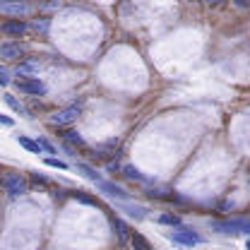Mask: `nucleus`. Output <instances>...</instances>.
<instances>
[{
  "label": "nucleus",
  "instance_id": "obj_1",
  "mask_svg": "<svg viewBox=\"0 0 250 250\" xmlns=\"http://www.w3.org/2000/svg\"><path fill=\"white\" fill-rule=\"evenodd\" d=\"M212 231H217V233H248L250 236V219H217V221H212Z\"/></svg>",
  "mask_w": 250,
  "mask_h": 250
},
{
  "label": "nucleus",
  "instance_id": "obj_2",
  "mask_svg": "<svg viewBox=\"0 0 250 250\" xmlns=\"http://www.w3.org/2000/svg\"><path fill=\"white\" fill-rule=\"evenodd\" d=\"M0 186L5 188V192H10L12 197H15V195H24V192H27V181H24L20 173H5V176H2V181H0Z\"/></svg>",
  "mask_w": 250,
  "mask_h": 250
},
{
  "label": "nucleus",
  "instance_id": "obj_3",
  "mask_svg": "<svg viewBox=\"0 0 250 250\" xmlns=\"http://www.w3.org/2000/svg\"><path fill=\"white\" fill-rule=\"evenodd\" d=\"M168 238H171L176 246H186V248H192V246L202 243V238H200L192 229H178V231H171Z\"/></svg>",
  "mask_w": 250,
  "mask_h": 250
},
{
  "label": "nucleus",
  "instance_id": "obj_4",
  "mask_svg": "<svg viewBox=\"0 0 250 250\" xmlns=\"http://www.w3.org/2000/svg\"><path fill=\"white\" fill-rule=\"evenodd\" d=\"M77 118H80V104L67 106V108H62V111H58V113H53V116H51V123L62 127V125H72Z\"/></svg>",
  "mask_w": 250,
  "mask_h": 250
},
{
  "label": "nucleus",
  "instance_id": "obj_5",
  "mask_svg": "<svg viewBox=\"0 0 250 250\" xmlns=\"http://www.w3.org/2000/svg\"><path fill=\"white\" fill-rule=\"evenodd\" d=\"M15 87L24 94H36V96H43L46 94V84L39 77H22V80L15 82Z\"/></svg>",
  "mask_w": 250,
  "mask_h": 250
},
{
  "label": "nucleus",
  "instance_id": "obj_6",
  "mask_svg": "<svg viewBox=\"0 0 250 250\" xmlns=\"http://www.w3.org/2000/svg\"><path fill=\"white\" fill-rule=\"evenodd\" d=\"M0 31H2L5 36H24L27 24H24L22 20H7V22H2Z\"/></svg>",
  "mask_w": 250,
  "mask_h": 250
},
{
  "label": "nucleus",
  "instance_id": "obj_7",
  "mask_svg": "<svg viewBox=\"0 0 250 250\" xmlns=\"http://www.w3.org/2000/svg\"><path fill=\"white\" fill-rule=\"evenodd\" d=\"M0 58H5V61H20L22 58V46L20 43H12V41L2 43L0 46Z\"/></svg>",
  "mask_w": 250,
  "mask_h": 250
},
{
  "label": "nucleus",
  "instance_id": "obj_8",
  "mask_svg": "<svg viewBox=\"0 0 250 250\" xmlns=\"http://www.w3.org/2000/svg\"><path fill=\"white\" fill-rule=\"evenodd\" d=\"M31 7L27 2H0V12H5V15H15V17H20V15H24V12H29Z\"/></svg>",
  "mask_w": 250,
  "mask_h": 250
},
{
  "label": "nucleus",
  "instance_id": "obj_9",
  "mask_svg": "<svg viewBox=\"0 0 250 250\" xmlns=\"http://www.w3.org/2000/svg\"><path fill=\"white\" fill-rule=\"evenodd\" d=\"M101 192H106L108 197H118V200H127V192H125L123 188H118L116 183H108V181H101V183H96Z\"/></svg>",
  "mask_w": 250,
  "mask_h": 250
},
{
  "label": "nucleus",
  "instance_id": "obj_10",
  "mask_svg": "<svg viewBox=\"0 0 250 250\" xmlns=\"http://www.w3.org/2000/svg\"><path fill=\"white\" fill-rule=\"evenodd\" d=\"M29 29L34 34H48L51 29V17H46V15H41V17H36V20H31Z\"/></svg>",
  "mask_w": 250,
  "mask_h": 250
},
{
  "label": "nucleus",
  "instance_id": "obj_11",
  "mask_svg": "<svg viewBox=\"0 0 250 250\" xmlns=\"http://www.w3.org/2000/svg\"><path fill=\"white\" fill-rule=\"evenodd\" d=\"M111 226H113V233L118 236V241L121 243H125L132 233H130V229L125 226V221H121V219H111Z\"/></svg>",
  "mask_w": 250,
  "mask_h": 250
},
{
  "label": "nucleus",
  "instance_id": "obj_12",
  "mask_svg": "<svg viewBox=\"0 0 250 250\" xmlns=\"http://www.w3.org/2000/svg\"><path fill=\"white\" fill-rule=\"evenodd\" d=\"M34 72H39V62L36 61H24L17 65V75L20 77H27V75H34Z\"/></svg>",
  "mask_w": 250,
  "mask_h": 250
},
{
  "label": "nucleus",
  "instance_id": "obj_13",
  "mask_svg": "<svg viewBox=\"0 0 250 250\" xmlns=\"http://www.w3.org/2000/svg\"><path fill=\"white\" fill-rule=\"evenodd\" d=\"M130 243H132V248H135V250H152L149 241H147V238H145L142 233H137V231H135V233L130 236Z\"/></svg>",
  "mask_w": 250,
  "mask_h": 250
},
{
  "label": "nucleus",
  "instance_id": "obj_14",
  "mask_svg": "<svg viewBox=\"0 0 250 250\" xmlns=\"http://www.w3.org/2000/svg\"><path fill=\"white\" fill-rule=\"evenodd\" d=\"M17 142L27 149V152H34V154H41V147H39V142L36 140H29V137H24V135H17Z\"/></svg>",
  "mask_w": 250,
  "mask_h": 250
},
{
  "label": "nucleus",
  "instance_id": "obj_15",
  "mask_svg": "<svg viewBox=\"0 0 250 250\" xmlns=\"http://www.w3.org/2000/svg\"><path fill=\"white\" fill-rule=\"evenodd\" d=\"M77 171L84 176V178H89V181H94V183H101V178H99V173L94 171L92 166H87V164H77Z\"/></svg>",
  "mask_w": 250,
  "mask_h": 250
},
{
  "label": "nucleus",
  "instance_id": "obj_16",
  "mask_svg": "<svg viewBox=\"0 0 250 250\" xmlns=\"http://www.w3.org/2000/svg\"><path fill=\"white\" fill-rule=\"evenodd\" d=\"M70 197H75V200L82 202V205H92V207H96V200H94L92 195H87L84 190H75V192H70Z\"/></svg>",
  "mask_w": 250,
  "mask_h": 250
},
{
  "label": "nucleus",
  "instance_id": "obj_17",
  "mask_svg": "<svg viewBox=\"0 0 250 250\" xmlns=\"http://www.w3.org/2000/svg\"><path fill=\"white\" fill-rule=\"evenodd\" d=\"M62 140H65V142H72V145H77V147H84L82 135L75 132V130H65V132H62Z\"/></svg>",
  "mask_w": 250,
  "mask_h": 250
},
{
  "label": "nucleus",
  "instance_id": "obj_18",
  "mask_svg": "<svg viewBox=\"0 0 250 250\" xmlns=\"http://www.w3.org/2000/svg\"><path fill=\"white\" fill-rule=\"evenodd\" d=\"M123 209L130 214V217H135V219H145L147 217V209H145V207H140V205H123Z\"/></svg>",
  "mask_w": 250,
  "mask_h": 250
},
{
  "label": "nucleus",
  "instance_id": "obj_19",
  "mask_svg": "<svg viewBox=\"0 0 250 250\" xmlns=\"http://www.w3.org/2000/svg\"><path fill=\"white\" fill-rule=\"evenodd\" d=\"M5 101H7V106H10L15 113H20V116H24V113H27V108H24V106H22V104H20V101H17L12 94H5Z\"/></svg>",
  "mask_w": 250,
  "mask_h": 250
},
{
  "label": "nucleus",
  "instance_id": "obj_20",
  "mask_svg": "<svg viewBox=\"0 0 250 250\" xmlns=\"http://www.w3.org/2000/svg\"><path fill=\"white\" fill-rule=\"evenodd\" d=\"M123 176L125 178H130V181H147L135 166H123Z\"/></svg>",
  "mask_w": 250,
  "mask_h": 250
},
{
  "label": "nucleus",
  "instance_id": "obj_21",
  "mask_svg": "<svg viewBox=\"0 0 250 250\" xmlns=\"http://www.w3.org/2000/svg\"><path fill=\"white\" fill-rule=\"evenodd\" d=\"M159 221L166 224V226H178V224H181V217H178V214H161Z\"/></svg>",
  "mask_w": 250,
  "mask_h": 250
},
{
  "label": "nucleus",
  "instance_id": "obj_22",
  "mask_svg": "<svg viewBox=\"0 0 250 250\" xmlns=\"http://www.w3.org/2000/svg\"><path fill=\"white\" fill-rule=\"evenodd\" d=\"M46 166H53V168H67V164H65V161L53 159V156H48V159H46Z\"/></svg>",
  "mask_w": 250,
  "mask_h": 250
},
{
  "label": "nucleus",
  "instance_id": "obj_23",
  "mask_svg": "<svg viewBox=\"0 0 250 250\" xmlns=\"http://www.w3.org/2000/svg\"><path fill=\"white\" fill-rule=\"evenodd\" d=\"M39 142V147H41V152H48V154H56V149H53V145L51 142H46V140H36Z\"/></svg>",
  "mask_w": 250,
  "mask_h": 250
},
{
  "label": "nucleus",
  "instance_id": "obj_24",
  "mask_svg": "<svg viewBox=\"0 0 250 250\" xmlns=\"http://www.w3.org/2000/svg\"><path fill=\"white\" fill-rule=\"evenodd\" d=\"M0 84H10V70L7 67H0Z\"/></svg>",
  "mask_w": 250,
  "mask_h": 250
},
{
  "label": "nucleus",
  "instance_id": "obj_25",
  "mask_svg": "<svg viewBox=\"0 0 250 250\" xmlns=\"http://www.w3.org/2000/svg\"><path fill=\"white\" fill-rule=\"evenodd\" d=\"M31 183H34V186H48V181H46L43 176H39V173L31 176Z\"/></svg>",
  "mask_w": 250,
  "mask_h": 250
},
{
  "label": "nucleus",
  "instance_id": "obj_26",
  "mask_svg": "<svg viewBox=\"0 0 250 250\" xmlns=\"http://www.w3.org/2000/svg\"><path fill=\"white\" fill-rule=\"evenodd\" d=\"M12 123H15V121H12L10 116H2V113H0V125H7V127H12Z\"/></svg>",
  "mask_w": 250,
  "mask_h": 250
},
{
  "label": "nucleus",
  "instance_id": "obj_27",
  "mask_svg": "<svg viewBox=\"0 0 250 250\" xmlns=\"http://www.w3.org/2000/svg\"><path fill=\"white\" fill-rule=\"evenodd\" d=\"M106 168H108V171H123V166H121L118 161H111V164H108Z\"/></svg>",
  "mask_w": 250,
  "mask_h": 250
},
{
  "label": "nucleus",
  "instance_id": "obj_28",
  "mask_svg": "<svg viewBox=\"0 0 250 250\" xmlns=\"http://www.w3.org/2000/svg\"><path fill=\"white\" fill-rule=\"evenodd\" d=\"M246 248H248V250H250V238H248V243H246Z\"/></svg>",
  "mask_w": 250,
  "mask_h": 250
},
{
  "label": "nucleus",
  "instance_id": "obj_29",
  "mask_svg": "<svg viewBox=\"0 0 250 250\" xmlns=\"http://www.w3.org/2000/svg\"><path fill=\"white\" fill-rule=\"evenodd\" d=\"M0 181H2V178H0Z\"/></svg>",
  "mask_w": 250,
  "mask_h": 250
},
{
  "label": "nucleus",
  "instance_id": "obj_30",
  "mask_svg": "<svg viewBox=\"0 0 250 250\" xmlns=\"http://www.w3.org/2000/svg\"><path fill=\"white\" fill-rule=\"evenodd\" d=\"M248 176H250V173H248Z\"/></svg>",
  "mask_w": 250,
  "mask_h": 250
}]
</instances>
